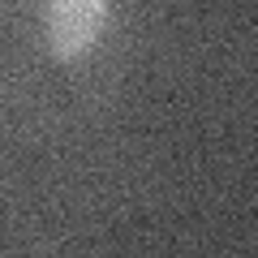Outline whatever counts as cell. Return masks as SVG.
Wrapping results in <instances>:
<instances>
[{"instance_id":"6da1fadb","label":"cell","mask_w":258,"mask_h":258,"mask_svg":"<svg viewBox=\"0 0 258 258\" xmlns=\"http://www.w3.org/2000/svg\"><path fill=\"white\" fill-rule=\"evenodd\" d=\"M112 18L108 0H47V52L56 60H82L99 43L103 26Z\"/></svg>"}]
</instances>
